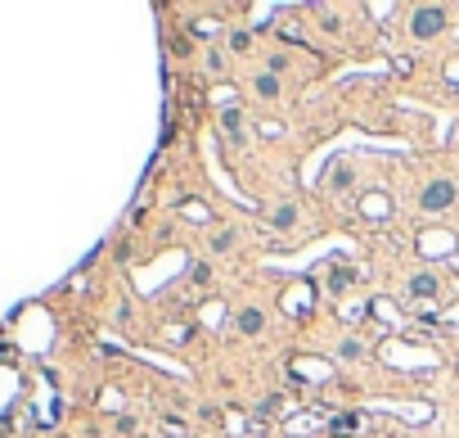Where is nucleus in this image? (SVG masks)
Segmentation results:
<instances>
[{"mask_svg": "<svg viewBox=\"0 0 459 438\" xmlns=\"http://www.w3.org/2000/svg\"><path fill=\"white\" fill-rule=\"evenodd\" d=\"M230 45H234V55H243V50H248V32H234Z\"/></svg>", "mask_w": 459, "mask_h": 438, "instance_id": "f8f14e48", "label": "nucleus"}, {"mask_svg": "<svg viewBox=\"0 0 459 438\" xmlns=\"http://www.w3.org/2000/svg\"><path fill=\"white\" fill-rule=\"evenodd\" d=\"M234 325H239V335H257V330H262V312L248 308V312H239V321H234Z\"/></svg>", "mask_w": 459, "mask_h": 438, "instance_id": "39448f33", "label": "nucleus"}, {"mask_svg": "<svg viewBox=\"0 0 459 438\" xmlns=\"http://www.w3.org/2000/svg\"><path fill=\"white\" fill-rule=\"evenodd\" d=\"M347 285H351V271H347V266L342 262H333V276H329V289H333V294H342V289Z\"/></svg>", "mask_w": 459, "mask_h": 438, "instance_id": "0eeeda50", "label": "nucleus"}, {"mask_svg": "<svg viewBox=\"0 0 459 438\" xmlns=\"http://www.w3.org/2000/svg\"><path fill=\"white\" fill-rule=\"evenodd\" d=\"M171 50H176V55H190V36H171Z\"/></svg>", "mask_w": 459, "mask_h": 438, "instance_id": "ddd939ff", "label": "nucleus"}, {"mask_svg": "<svg viewBox=\"0 0 459 438\" xmlns=\"http://www.w3.org/2000/svg\"><path fill=\"white\" fill-rule=\"evenodd\" d=\"M257 95H266V100H275V95H279V77H275V72L257 77Z\"/></svg>", "mask_w": 459, "mask_h": 438, "instance_id": "6e6552de", "label": "nucleus"}, {"mask_svg": "<svg viewBox=\"0 0 459 438\" xmlns=\"http://www.w3.org/2000/svg\"><path fill=\"white\" fill-rule=\"evenodd\" d=\"M446 28V9L441 5H424V9H414V23H410V32L414 36H437Z\"/></svg>", "mask_w": 459, "mask_h": 438, "instance_id": "f03ea898", "label": "nucleus"}, {"mask_svg": "<svg viewBox=\"0 0 459 438\" xmlns=\"http://www.w3.org/2000/svg\"><path fill=\"white\" fill-rule=\"evenodd\" d=\"M410 294H414V298H432V294H437V276H414V281H410Z\"/></svg>", "mask_w": 459, "mask_h": 438, "instance_id": "423d86ee", "label": "nucleus"}, {"mask_svg": "<svg viewBox=\"0 0 459 438\" xmlns=\"http://www.w3.org/2000/svg\"><path fill=\"white\" fill-rule=\"evenodd\" d=\"M361 213L374 217V222H383V217H392V199H388L383 190H369L365 199H361Z\"/></svg>", "mask_w": 459, "mask_h": 438, "instance_id": "7ed1b4c3", "label": "nucleus"}, {"mask_svg": "<svg viewBox=\"0 0 459 438\" xmlns=\"http://www.w3.org/2000/svg\"><path fill=\"white\" fill-rule=\"evenodd\" d=\"M419 203H424V213H446L455 203V181H428Z\"/></svg>", "mask_w": 459, "mask_h": 438, "instance_id": "f257e3e1", "label": "nucleus"}, {"mask_svg": "<svg viewBox=\"0 0 459 438\" xmlns=\"http://www.w3.org/2000/svg\"><path fill=\"white\" fill-rule=\"evenodd\" d=\"M351 176H356L351 167H347V163H338V172H333V181H329V186H333V190H347V186H351Z\"/></svg>", "mask_w": 459, "mask_h": 438, "instance_id": "9b49d317", "label": "nucleus"}, {"mask_svg": "<svg viewBox=\"0 0 459 438\" xmlns=\"http://www.w3.org/2000/svg\"><path fill=\"white\" fill-rule=\"evenodd\" d=\"M270 222H275L279 230H289V226L297 222V208H293V203H284V208H275V217H270Z\"/></svg>", "mask_w": 459, "mask_h": 438, "instance_id": "1a4fd4ad", "label": "nucleus"}, {"mask_svg": "<svg viewBox=\"0 0 459 438\" xmlns=\"http://www.w3.org/2000/svg\"><path fill=\"white\" fill-rule=\"evenodd\" d=\"M212 32H216V23H207V18L194 23V36H212Z\"/></svg>", "mask_w": 459, "mask_h": 438, "instance_id": "4468645a", "label": "nucleus"}, {"mask_svg": "<svg viewBox=\"0 0 459 438\" xmlns=\"http://www.w3.org/2000/svg\"><path fill=\"white\" fill-rule=\"evenodd\" d=\"M221 123H226L230 136H239V131H243V113H239V108H226V113H221Z\"/></svg>", "mask_w": 459, "mask_h": 438, "instance_id": "9d476101", "label": "nucleus"}, {"mask_svg": "<svg viewBox=\"0 0 459 438\" xmlns=\"http://www.w3.org/2000/svg\"><path fill=\"white\" fill-rule=\"evenodd\" d=\"M333 438H351L356 429H361V416H356V411H342V416H333Z\"/></svg>", "mask_w": 459, "mask_h": 438, "instance_id": "20e7f679", "label": "nucleus"}]
</instances>
